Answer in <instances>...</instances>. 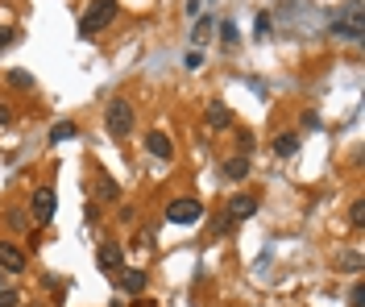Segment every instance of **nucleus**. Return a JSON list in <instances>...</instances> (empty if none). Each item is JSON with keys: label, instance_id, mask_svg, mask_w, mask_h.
I'll use <instances>...</instances> for the list:
<instances>
[{"label": "nucleus", "instance_id": "1", "mask_svg": "<svg viewBox=\"0 0 365 307\" xmlns=\"http://www.w3.org/2000/svg\"><path fill=\"white\" fill-rule=\"evenodd\" d=\"M104 125H108V133H112L116 141H125V137L133 133V104H129V100H112V104L104 108Z\"/></svg>", "mask_w": 365, "mask_h": 307}, {"label": "nucleus", "instance_id": "2", "mask_svg": "<svg viewBox=\"0 0 365 307\" xmlns=\"http://www.w3.org/2000/svg\"><path fill=\"white\" fill-rule=\"evenodd\" d=\"M112 17H116V0H91L87 12H83V21H79V33L91 37V33H100L104 25H112Z\"/></svg>", "mask_w": 365, "mask_h": 307}, {"label": "nucleus", "instance_id": "3", "mask_svg": "<svg viewBox=\"0 0 365 307\" xmlns=\"http://www.w3.org/2000/svg\"><path fill=\"white\" fill-rule=\"evenodd\" d=\"M332 33L337 37H345V42H353V46H362L365 29H362V4H349L341 17H332Z\"/></svg>", "mask_w": 365, "mask_h": 307}, {"label": "nucleus", "instance_id": "4", "mask_svg": "<svg viewBox=\"0 0 365 307\" xmlns=\"http://www.w3.org/2000/svg\"><path fill=\"white\" fill-rule=\"evenodd\" d=\"M54 208H58L54 187H37V191H33V200H29V220H33L37 229H46V225L54 220Z\"/></svg>", "mask_w": 365, "mask_h": 307}, {"label": "nucleus", "instance_id": "5", "mask_svg": "<svg viewBox=\"0 0 365 307\" xmlns=\"http://www.w3.org/2000/svg\"><path fill=\"white\" fill-rule=\"evenodd\" d=\"M166 220L170 225H199L204 220V204L199 200H187V195L183 200H170L166 204Z\"/></svg>", "mask_w": 365, "mask_h": 307}, {"label": "nucleus", "instance_id": "6", "mask_svg": "<svg viewBox=\"0 0 365 307\" xmlns=\"http://www.w3.org/2000/svg\"><path fill=\"white\" fill-rule=\"evenodd\" d=\"M96 266H100V270H108V274H116V270L125 266V254H121V245H116V241H104V245L96 249Z\"/></svg>", "mask_w": 365, "mask_h": 307}, {"label": "nucleus", "instance_id": "7", "mask_svg": "<svg viewBox=\"0 0 365 307\" xmlns=\"http://www.w3.org/2000/svg\"><path fill=\"white\" fill-rule=\"evenodd\" d=\"M25 249H17L12 241H0V270H8V274H21L25 270Z\"/></svg>", "mask_w": 365, "mask_h": 307}, {"label": "nucleus", "instance_id": "8", "mask_svg": "<svg viewBox=\"0 0 365 307\" xmlns=\"http://www.w3.org/2000/svg\"><path fill=\"white\" fill-rule=\"evenodd\" d=\"M145 150L154 154V158H162V162H170L175 158V141L162 133V129H154V133H145Z\"/></svg>", "mask_w": 365, "mask_h": 307}, {"label": "nucleus", "instance_id": "9", "mask_svg": "<svg viewBox=\"0 0 365 307\" xmlns=\"http://www.w3.org/2000/svg\"><path fill=\"white\" fill-rule=\"evenodd\" d=\"M116 283H121L125 295H141L145 283H150V274H145V270H125V266H121V270H116Z\"/></svg>", "mask_w": 365, "mask_h": 307}, {"label": "nucleus", "instance_id": "10", "mask_svg": "<svg viewBox=\"0 0 365 307\" xmlns=\"http://www.w3.org/2000/svg\"><path fill=\"white\" fill-rule=\"evenodd\" d=\"M233 220H249L253 212H258V200L253 195H237V200H229V208H224Z\"/></svg>", "mask_w": 365, "mask_h": 307}, {"label": "nucleus", "instance_id": "11", "mask_svg": "<svg viewBox=\"0 0 365 307\" xmlns=\"http://www.w3.org/2000/svg\"><path fill=\"white\" fill-rule=\"evenodd\" d=\"M220 175H224L229 183H241V179H249V158H229V162L220 166Z\"/></svg>", "mask_w": 365, "mask_h": 307}, {"label": "nucleus", "instance_id": "12", "mask_svg": "<svg viewBox=\"0 0 365 307\" xmlns=\"http://www.w3.org/2000/svg\"><path fill=\"white\" fill-rule=\"evenodd\" d=\"M208 125H212V129H229V125H233V112H229L220 100H212V104H208Z\"/></svg>", "mask_w": 365, "mask_h": 307}, {"label": "nucleus", "instance_id": "13", "mask_svg": "<svg viewBox=\"0 0 365 307\" xmlns=\"http://www.w3.org/2000/svg\"><path fill=\"white\" fill-rule=\"evenodd\" d=\"M274 154H278V158L299 154V133H278V137H274Z\"/></svg>", "mask_w": 365, "mask_h": 307}, {"label": "nucleus", "instance_id": "14", "mask_svg": "<svg viewBox=\"0 0 365 307\" xmlns=\"http://www.w3.org/2000/svg\"><path fill=\"white\" fill-rule=\"evenodd\" d=\"M337 270H345V274H362V254H357V249L337 254Z\"/></svg>", "mask_w": 365, "mask_h": 307}, {"label": "nucleus", "instance_id": "15", "mask_svg": "<svg viewBox=\"0 0 365 307\" xmlns=\"http://www.w3.org/2000/svg\"><path fill=\"white\" fill-rule=\"evenodd\" d=\"M75 133H79V125H75V121H58V125L50 129V141H54V146H62V141H71Z\"/></svg>", "mask_w": 365, "mask_h": 307}, {"label": "nucleus", "instance_id": "16", "mask_svg": "<svg viewBox=\"0 0 365 307\" xmlns=\"http://www.w3.org/2000/svg\"><path fill=\"white\" fill-rule=\"evenodd\" d=\"M96 195L112 204V200H121V183H116V179H108V175H100V183H96Z\"/></svg>", "mask_w": 365, "mask_h": 307}, {"label": "nucleus", "instance_id": "17", "mask_svg": "<svg viewBox=\"0 0 365 307\" xmlns=\"http://www.w3.org/2000/svg\"><path fill=\"white\" fill-rule=\"evenodd\" d=\"M8 225H12L17 233H25V229H29V212H21V208H8Z\"/></svg>", "mask_w": 365, "mask_h": 307}, {"label": "nucleus", "instance_id": "18", "mask_svg": "<svg viewBox=\"0 0 365 307\" xmlns=\"http://www.w3.org/2000/svg\"><path fill=\"white\" fill-rule=\"evenodd\" d=\"M8 83H12V87H21V91H25V87H33L29 71H21V67H17V71H8Z\"/></svg>", "mask_w": 365, "mask_h": 307}, {"label": "nucleus", "instance_id": "19", "mask_svg": "<svg viewBox=\"0 0 365 307\" xmlns=\"http://www.w3.org/2000/svg\"><path fill=\"white\" fill-rule=\"evenodd\" d=\"M349 225H353V229H365V200H357V204L349 208Z\"/></svg>", "mask_w": 365, "mask_h": 307}, {"label": "nucleus", "instance_id": "20", "mask_svg": "<svg viewBox=\"0 0 365 307\" xmlns=\"http://www.w3.org/2000/svg\"><path fill=\"white\" fill-rule=\"evenodd\" d=\"M349 307H365V283L357 279L353 283V291H349Z\"/></svg>", "mask_w": 365, "mask_h": 307}, {"label": "nucleus", "instance_id": "21", "mask_svg": "<svg viewBox=\"0 0 365 307\" xmlns=\"http://www.w3.org/2000/svg\"><path fill=\"white\" fill-rule=\"evenodd\" d=\"M229 229H233V216H229V212H224V216H216V225H212V233H216V237H224Z\"/></svg>", "mask_w": 365, "mask_h": 307}, {"label": "nucleus", "instance_id": "22", "mask_svg": "<svg viewBox=\"0 0 365 307\" xmlns=\"http://www.w3.org/2000/svg\"><path fill=\"white\" fill-rule=\"evenodd\" d=\"M220 37L233 46V42H237V25H233V21H220Z\"/></svg>", "mask_w": 365, "mask_h": 307}, {"label": "nucleus", "instance_id": "23", "mask_svg": "<svg viewBox=\"0 0 365 307\" xmlns=\"http://www.w3.org/2000/svg\"><path fill=\"white\" fill-rule=\"evenodd\" d=\"M21 304V295H17V291H4V287H0V307H17Z\"/></svg>", "mask_w": 365, "mask_h": 307}, {"label": "nucleus", "instance_id": "24", "mask_svg": "<svg viewBox=\"0 0 365 307\" xmlns=\"http://www.w3.org/2000/svg\"><path fill=\"white\" fill-rule=\"evenodd\" d=\"M12 42V29H0V46H8Z\"/></svg>", "mask_w": 365, "mask_h": 307}, {"label": "nucleus", "instance_id": "25", "mask_svg": "<svg viewBox=\"0 0 365 307\" xmlns=\"http://www.w3.org/2000/svg\"><path fill=\"white\" fill-rule=\"evenodd\" d=\"M8 116H12V112H8V108H4V104H0V129H4V125H8Z\"/></svg>", "mask_w": 365, "mask_h": 307}, {"label": "nucleus", "instance_id": "26", "mask_svg": "<svg viewBox=\"0 0 365 307\" xmlns=\"http://www.w3.org/2000/svg\"><path fill=\"white\" fill-rule=\"evenodd\" d=\"M0 287H4V270H0Z\"/></svg>", "mask_w": 365, "mask_h": 307}]
</instances>
